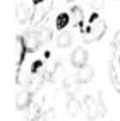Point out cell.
I'll return each mask as SVG.
<instances>
[{
  "mask_svg": "<svg viewBox=\"0 0 120 121\" xmlns=\"http://www.w3.org/2000/svg\"><path fill=\"white\" fill-rule=\"evenodd\" d=\"M39 39H41V41H43V39H45V41H48V39H50V31H48V29H43L41 33H39Z\"/></svg>",
  "mask_w": 120,
  "mask_h": 121,
  "instance_id": "13",
  "label": "cell"
},
{
  "mask_svg": "<svg viewBox=\"0 0 120 121\" xmlns=\"http://www.w3.org/2000/svg\"><path fill=\"white\" fill-rule=\"evenodd\" d=\"M70 19H74V21L79 24V22H81V19H82V10L79 9V7H74L72 12H70Z\"/></svg>",
  "mask_w": 120,
  "mask_h": 121,
  "instance_id": "11",
  "label": "cell"
},
{
  "mask_svg": "<svg viewBox=\"0 0 120 121\" xmlns=\"http://www.w3.org/2000/svg\"><path fill=\"white\" fill-rule=\"evenodd\" d=\"M93 77H94V70H93L89 65L79 68V70H77V75H76V78H77L79 84H87V82H91Z\"/></svg>",
  "mask_w": 120,
  "mask_h": 121,
  "instance_id": "7",
  "label": "cell"
},
{
  "mask_svg": "<svg viewBox=\"0 0 120 121\" xmlns=\"http://www.w3.org/2000/svg\"><path fill=\"white\" fill-rule=\"evenodd\" d=\"M31 99H33V95H31L29 91H21L17 95H15V108L21 109V111L26 109V108H29Z\"/></svg>",
  "mask_w": 120,
  "mask_h": 121,
  "instance_id": "6",
  "label": "cell"
},
{
  "mask_svg": "<svg viewBox=\"0 0 120 121\" xmlns=\"http://www.w3.org/2000/svg\"><path fill=\"white\" fill-rule=\"evenodd\" d=\"M105 31H106V22L103 21V19H98L96 22H93V26H91V27H87V29H86L84 39H86L87 43H94V41H98V39L103 38Z\"/></svg>",
  "mask_w": 120,
  "mask_h": 121,
  "instance_id": "1",
  "label": "cell"
},
{
  "mask_svg": "<svg viewBox=\"0 0 120 121\" xmlns=\"http://www.w3.org/2000/svg\"><path fill=\"white\" fill-rule=\"evenodd\" d=\"M31 2H33L34 5H38V4H43V2H45V0H31Z\"/></svg>",
  "mask_w": 120,
  "mask_h": 121,
  "instance_id": "16",
  "label": "cell"
},
{
  "mask_svg": "<svg viewBox=\"0 0 120 121\" xmlns=\"http://www.w3.org/2000/svg\"><path fill=\"white\" fill-rule=\"evenodd\" d=\"M65 111L69 112L70 116H76L79 111H81V104L76 97H69L67 99V104H65Z\"/></svg>",
  "mask_w": 120,
  "mask_h": 121,
  "instance_id": "8",
  "label": "cell"
},
{
  "mask_svg": "<svg viewBox=\"0 0 120 121\" xmlns=\"http://www.w3.org/2000/svg\"><path fill=\"white\" fill-rule=\"evenodd\" d=\"M70 22V15L67 14V12H62V14H58L57 15V19H55V26H57V29H65L67 27V24Z\"/></svg>",
  "mask_w": 120,
  "mask_h": 121,
  "instance_id": "9",
  "label": "cell"
},
{
  "mask_svg": "<svg viewBox=\"0 0 120 121\" xmlns=\"http://www.w3.org/2000/svg\"><path fill=\"white\" fill-rule=\"evenodd\" d=\"M39 121H53V112H46V114H43L41 118H39Z\"/></svg>",
  "mask_w": 120,
  "mask_h": 121,
  "instance_id": "14",
  "label": "cell"
},
{
  "mask_svg": "<svg viewBox=\"0 0 120 121\" xmlns=\"http://www.w3.org/2000/svg\"><path fill=\"white\" fill-rule=\"evenodd\" d=\"M22 38H24V43H26V48H28L29 53H34V51L38 50V46L41 44L39 33H36V31H28Z\"/></svg>",
  "mask_w": 120,
  "mask_h": 121,
  "instance_id": "4",
  "label": "cell"
},
{
  "mask_svg": "<svg viewBox=\"0 0 120 121\" xmlns=\"http://www.w3.org/2000/svg\"><path fill=\"white\" fill-rule=\"evenodd\" d=\"M43 67V61L41 60H38V61H34L33 63V67H31V73H38V70Z\"/></svg>",
  "mask_w": 120,
  "mask_h": 121,
  "instance_id": "12",
  "label": "cell"
},
{
  "mask_svg": "<svg viewBox=\"0 0 120 121\" xmlns=\"http://www.w3.org/2000/svg\"><path fill=\"white\" fill-rule=\"evenodd\" d=\"M93 5H96V7H101V5H103V0H93Z\"/></svg>",
  "mask_w": 120,
  "mask_h": 121,
  "instance_id": "15",
  "label": "cell"
},
{
  "mask_svg": "<svg viewBox=\"0 0 120 121\" xmlns=\"http://www.w3.org/2000/svg\"><path fill=\"white\" fill-rule=\"evenodd\" d=\"M70 63L74 65L76 68H82L87 65V50L82 46H79L74 50V53H72L70 56Z\"/></svg>",
  "mask_w": 120,
  "mask_h": 121,
  "instance_id": "3",
  "label": "cell"
},
{
  "mask_svg": "<svg viewBox=\"0 0 120 121\" xmlns=\"http://www.w3.org/2000/svg\"><path fill=\"white\" fill-rule=\"evenodd\" d=\"M31 17V9H29V5L28 4H17V7H15V19H17V22L24 24V22H28Z\"/></svg>",
  "mask_w": 120,
  "mask_h": 121,
  "instance_id": "5",
  "label": "cell"
},
{
  "mask_svg": "<svg viewBox=\"0 0 120 121\" xmlns=\"http://www.w3.org/2000/svg\"><path fill=\"white\" fill-rule=\"evenodd\" d=\"M67 2H72V0H67Z\"/></svg>",
  "mask_w": 120,
  "mask_h": 121,
  "instance_id": "17",
  "label": "cell"
},
{
  "mask_svg": "<svg viewBox=\"0 0 120 121\" xmlns=\"http://www.w3.org/2000/svg\"><path fill=\"white\" fill-rule=\"evenodd\" d=\"M70 43H72V36H70V33H62V34L57 38V44H58L60 48L70 46Z\"/></svg>",
  "mask_w": 120,
  "mask_h": 121,
  "instance_id": "10",
  "label": "cell"
},
{
  "mask_svg": "<svg viewBox=\"0 0 120 121\" xmlns=\"http://www.w3.org/2000/svg\"><path fill=\"white\" fill-rule=\"evenodd\" d=\"M84 111H86V116L87 119H96L98 116H101V112L105 111L101 106H100V102H96L91 95H86L84 97Z\"/></svg>",
  "mask_w": 120,
  "mask_h": 121,
  "instance_id": "2",
  "label": "cell"
}]
</instances>
